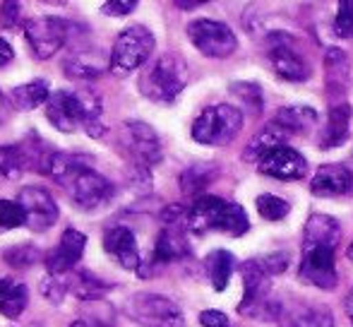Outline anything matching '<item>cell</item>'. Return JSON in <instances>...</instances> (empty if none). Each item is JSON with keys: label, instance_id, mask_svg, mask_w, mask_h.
<instances>
[{"label": "cell", "instance_id": "41", "mask_svg": "<svg viewBox=\"0 0 353 327\" xmlns=\"http://www.w3.org/2000/svg\"><path fill=\"white\" fill-rule=\"evenodd\" d=\"M200 323H202V327H231L228 318L221 313V310H202Z\"/></svg>", "mask_w": 353, "mask_h": 327}, {"label": "cell", "instance_id": "12", "mask_svg": "<svg viewBox=\"0 0 353 327\" xmlns=\"http://www.w3.org/2000/svg\"><path fill=\"white\" fill-rule=\"evenodd\" d=\"M188 39L207 58H228L238 46L231 27L216 19H195L188 24Z\"/></svg>", "mask_w": 353, "mask_h": 327}, {"label": "cell", "instance_id": "30", "mask_svg": "<svg viewBox=\"0 0 353 327\" xmlns=\"http://www.w3.org/2000/svg\"><path fill=\"white\" fill-rule=\"evenodd\" d=\"M22 171H27V164L19 145H0V178L14 181L22 176Z\"/></svg>", "mask_w": 353, "mask_h": 327}, {"label": "cell", "instance_id": "39", "mask_svg": "<svg viewBox=\"0 0 353 327\" xmlns=\"http://www.w3.org/2000/svg\"><path fill=\"white\" fill-rule=\"evenodd\" d=\"M137 8L135 0H111V3H103L101 10L103 14H113V17H123V14H130Z\"/></svg>", "mask_w": 353, "mask_h": 327}, {"label": "cell", "instance_id": "44", "mask_svg": "<svg viewBox=\"0 0 353 327\" xmlns=\"http://www.w3.org/2000/svg\"><path fill=\"white\" fill-rule=\"evenodd\" d=\"M346 313H349V318L353 320V289H351V294L346 296Z\"/></svg>", "mask_w": 353, "mask_h": 327}, {"label": "cell", "instance_id": "5", "mask_svg": "<svg viewBox=\"0 0 353 327\" xmlns=\"http://www.w3.org/2000/svg\"><path fill=\"white\" fill-rule=\"evenodd\" d=\"M188 84V66L178 53H163L140 75V92L157 103H171Z\"/></svg>", "mask_w": 353, "mask_h": 327}, {"label": "cell", "instance_id": "26", "mask_svg": "<svg viewBox=\"0 0 353 327\" xmlns=\"http://www.w3.org/2000/svg\"><path fill=\"white\" fill-rule=\"evenodd\" d=\"M207 265V275H210V281L216 291H223L231 281V275L236 272V257L228 250H214L207 255L205 260Z\"/></svg>", "mask_w": 353, "mask_h": 327}, {"label": "cell", "instance_id": "17", "mask_svg": "<svg viewBox=\"0 0 353 327\" xmlns=\"http://www.w3.org/2000/svg\"><path fill=\"white\" fill-rule=\"evenodd\" d=\"M260 173L272 178H279V181H298L307 173V161L301 152L291 150V147H276V150L267 152L260 161H257Z\"/></svg>", "mask_w": 353, "mask_h": 327}, {"label": "cell", "instance_id": "46", "mask_svg": "<svg viewBox=\"0 0 353 327\" xmlns=\"http://www.w3.org/2000/svg\"><path fill=\"white\" fill-rule=\"evenodd\" d=\"M70 327H89V325L84 323V320H74V323H72Z\"/></svg>", "mask_w": 353, "mask_h": 327}, {"label": "cell", "instance_id": "1", "mask_svg": "<svg viewBox=\"0 0 353 327\" xmlns=\"http://www.w3.org/2000/svg\"><path fill=\"white\" fill-rule=\"evenodd\" d=\"M341 241V226L330 215H312L303 231V257L298 277L305 284L322 291L336 286V257L334 250Z\"/></svg>", "mask_w": 353, "mask_h": 327}, {"label": "cell", "instance_id": "35", "mask_svg": "<svg viewBox=\"0 0 353 327\" xmlns=\"http://www.w3.org/2000/svg\"><path fill=\"white\" fill-rule=\"evenodd\" d=\"M68 291H70V286H68V277L48 275L46 279L41 281V294L46 296L51 304H61V301L65 299Z\"/></svg>", "mask_w": 353, "mask_h": 327}, {"label": "cell", "instance_id": "22", "mask_svg": "<svg viewBox=\"0 0 353 327\" xmlns=\"http://www.w3.org/2000/svg\"><path fill=\"white\" fill-rule=\"evenodd\" d=\"M349 126H351V106L349 103H336L330 108L327 128L322 130L320 150H334L349 140Z\"/></svg>", "mask_w": 353, "mask_h": 327}, {"label": "cell", "instance_id": "29", "mask_svg": "<svg viewBox=\"0 0 353 327\" xmlns=\"http://www.w3.org/2000/svg\"><path fill=\"white\" fill-rule=\"evenodd\" d=\"M327 68V84H330V92H344V87L349 84V61L339 48H330L325 58Z\"/></svg>", "mask_w": 353, "mask_h": 327}, {"label": "cell", "instance_id": "45", "mask_svg": "<svg viewBox=\"0 0 353 327\" xmlns=\"http://www.w3.org/2000/svg\"><path fill=\"white\" fill-rule=\"evenodd\" d=\"M200 3H178V8H183V10H190V8H197Z\"/></svg>", "mask_w": 353, "mask_h": 327}, {"label": "cell", "instance_id": "31", "mask_svg": "<svg viewBox=\"0 0 353 327\" xmlns=\"http://www.w3.org/2000/svg\"><path fill=\"white\" fill-rule=\"evenodd\" d=\"M255 205H257L260 217H265L267 221H279L288 215V210H291L286 200H281V197H276V195H270V192L257 197Z\"/></svg>", "mask_w": 353, "mask_h": 327}, {"label": "cell", "instance_id": "48", "mask_svg": "<svg viewBox=\"0 0 353 327\" xmlns=\"http://www.w3.org/2000/svg\"><path fill=\"white\" fill-rule=\"evenodd\" d=\"M87 325H89V323H87Z\"/></svg>", "mask_w": 353, "mask_h": 327}, {"label": "cell", "instance_id": "42", "mask_svg": "<svg viewBox=\"0 0 353 327\" xmlns=\"http://www.w3.org/2000/svg\"><path fill=\"white\" fill-rule=\"evenodd\" d=\"M12 58H14L12 46H10V43L5 41L3 37H0V68L8 66V63H12Z\"/></svg>", "mask_w": 353, "mask_h": 327}, {"label": "cell", "instance_id": "27", "mask_svg": "<svg viewBox=\"0 0 353 327\" xmlns=\"http://www.w3.org/2000/svg\"><path fill=\"white\" fill-rule=\"evenodd\" d=\"M315 121H317V113L310 106H283L274 118V123H279L288 135L310 130L315 126Z\"/></svg>", "mask_w": 353, "mask_h": 327}, {"label": "cell", "instance_id": "34", "mask_svg": "<svg viewBox=\"0 0 353 327\" xmlns=\"http://www.w3.org/2000/svg\"><path fill=\"white\" fill-rule=\"evenodd\" d=\"M334 34L339 39L353 37V0H341L334 14Z\"/></svg>", "mask_w": 353, "mask_h": 327}, {"label": "cell", "instance_id": "33", "mask_svg": "<svg viewBox=\"0 0 353 327\" xmlns=\"http://www.w3.org/2000/svg\"><path fill=\"white\" fill-rule=\"evenodd\" d=\"M3 257L10 267H29L41 257V252H39V248H34L32 244H19L14 248H8V250L3 252Z\"/></svg>", "mask_w": 353, "mask_h": 327}, {"label": "cell", "instance_id": "13", "mask_svg": "<svg viewBox=\"0 0 353 327\" xmlns=\"http://www.w3.org/2000/svg\"><path fill=\"white\" fill-rule=\"evenodd\" d=\"M267 58H270L276 75L286 82H305L307 77L312 75L310 63H307L305 56L293 46V41L286 34H274V37H270Z\"/></svg>", "mask_w": 353, "mask_h": 327}, {"label": "cell", "instance_id": "18", "mask_svg": "<svg viewBox=\"0 0 353 327\" xmlns=\"http://www.w3.org/2000/svg\"><path fill=\"white\" fill-rule=\"evenodd\" d=\"M310 192L317 197H349L353 195V171L344 164H325L312 176Z\"/></svg>", "mask_w": 353, "mask_h": 327}, {"label": "cell", "instance_id": "7", "mask_svg": "<svg viewBox=\"0 0 353 327\" xmlns=\"http://www.w3.org/2000/svg\"><path fill=\"white\" fill-rule=\"evenodd\" d=\"M243 128V113L238 106L231 103H219V106H207L192 123V140L207 147H223Z\"/></svg>", "mask_w": 353, "mask_h": 327}, {"label": "cell", "instance_id": "38", "mask_svg": "<svg viewBox=\"0 0 353 327\" xmlns=\"http://www.w3.org/2000/svg\"><path fill=\"white\" fill-rule=\"evenodd\" d=\"M22 5L19 3H3L0 5V27L3 29H14L19 24V17H22Z\"/></svg>", "mask_w": 353, "mask_h": 327}, {"label": "cell", "instance_id": "4", "mask_svg": "<svg viewBox=\"0 0 353 327\" xmlns=\"http://www.w3.org/2000/svg\"><path fill=\"white\" fill-rule=\"evenodd\" d=\"M185 226L192 234L219 231L228 236H243L250 229V221H248L245 210L236 202H228L216 195H202L185 212Z\"/></svg>", "mask_w": 353, "mask_h": 327}, {"label": "cell", "instance_id": "21", "mask_svg": "<svg viewBox=\"0 0 353 327\" xmlns=\"http://www.w3.org/2000/svg\"><path fill=\"white\" fill-rule=\"evenodd\" d=\"M63 70L74 80H97L106 70H111V56L99 48H77L65 58Z\"/></svg>", "mask_w": 353, "mask_h": 327}, {"label": "cell", "instance_id": "20", "mask_svg": "<svg viewBox=\"0 0 353 327\" xmlns=\"http://www.w3.org/2000/svg\"><path fill=\"white\" fill-rule=\"evenodd\" d=\"M103 250L116 257L118 265L125 267V270H140L142 267L137 239L132 234V229H128V226L116 224L111 229H106V234H103Z\"/></svg>", "mask_w": 353, "mask_h": 327}, {"label": "cell", "instance_id": "23", "mask_svg": "<svg viewBox=\"0 0 353 327\" xmlns=\"http://www.w3.org/2000/svg\"><path fill=\"white\" fill-rule=\"evenodd\" d=\"M29 304V291L22 281L12 277H0V315L8 320H17Z\"/></svg>", "mask_w": 353, "mask_h": 327}, {"label": "cell", "instance_id": "3", "mask_svg": "<svg viewBox=\"0 0 353 327\" xmlns=\"http://www.w3.org/2000/svg\"><path fill=\"white\" fill-rule=\"evenodd\" d=\"M101 113V101L94 92L58 89L46 103V118L61 132H74L77 128H84L89 137H101L106 132Z\"/></svg>", "mask_w": 353, "mask_h": 327}, {"label": "cell", "instance_id": "15", "mask_svg": "<svg viewBox=\"0 0 353 327\" xmlns=\"http://www.w3.org/2000/svg\"><path fill=\"white\" fill-rule=\"evenodd\" d=\"M17 202L22 205L24 215H27V226L37 234L51 229L58 221V205L53 195L41 186H27L22 188Z\"/></svg>", "mask_w": 353, "mask_h": 327}, {"label": "cell", "instance_id": "14", "mask_svg": "<svg viewBox=\"0 0 353 327\" xmlns=\"http://www.w3.org/2000/svg\"><path fill=\"white\" fill-rule=\"evenodd\" d=\"M190 255V246H188V239L183 234V226L178 221H166L161 231L157 236V244H154L152 257L147 262H142L140 272L142 277H149L159 270V267H166L176 260H183V257Z\"/></svg>", "mask_w": 353, "mask_h": 327}, {"label": "cell", "instance_id": "25", "mask_svg": "<svg viewBox=\"0 0 353 327\" xmlns=\"http://www.w3.org/2000/svg\"><path fill=\"white\" fill-rule=\"evenodd\" d=\"M286 137H288V132L283 130L279 123L272 121L270 126H265L250 140V145H248V150H245V159L257 164V161L262 159V157L267 155V152H272V150H276V147L286 145Z\"/></svg>", "mask_w": 353, "mask_h": 327}, {"label": "cell", "instance_id": "10", "mask_svg": "<svg viewBox=\"0 0 353 327\" xmlns=\"http://www.w3.org/2000/svg\"><path fill=\"white\" fill-rule=\"evenodd\" d=\"M118 145L125 152V157L135 164V168L149 171L152 166H157L161 161V142L159 135L154 132L152 126L142 121H128L123 123L121 132H118Z\"/></svg>", "mask_w": 353, "mask_h": 327}, {"label": "cell", "instance_id": "8", "mask_svg": "<svg viewBox=\"0 0 353 327\" xmlns=\"http://www.w3.org/2000/svg\"><path fill=\"white\" fill-rule=\"evenodd\" d=\"M154 34L142 24H132L125 27L113 41L111 51V72L116 75H128V72L142 68L154 53Z\"/></svg>", "mask_w": 353, "mask_h": 327}, {"label": "cell", "instance_id": "11", "mask_svg": "<svg viewBox=\"0 0 353 327\" xmlns=\"http://www.w3.org/2000/svg\"><path fill=\"white\" fill-rule=\"evenodd\" d=\"M128 313L142 327H185V315L171 299L152 291H140L128 301Z\"/></svg>", "mask_w": 353, "mask_h": 327}, {"label": "cell", "instance_id": "37", "mask_svg": "<svg viewBox=\"0 0 353 327\" xmlns=\"http://www.w3.org/2000/svg\"><path fill=\"white\" fill-rule=\"evenodd\" d=\"M210 183V176H207L205 166H192L183 173V190L185 192H197Z\"/></svg>", "mask_w": 353, "mask_h": 327}, {"label": "cell", "instance_id": "47", "mask_svg": "<svg viewBox=\"0 0 353 327\" xmlns=\"http://www.w3.org/2000/svg\"><path fill=\"white\" fill-rule=\"evenodd\" d=\"M349 257H351V260H353V244L349 246Z\"/></svg>", "mask_w": 353, "mask_h": 327}, {"label": "cell", "instance_id": "24", "mask_svg": "<svg viewBox=\"0 0 353 327\" xmlns=\"http://www.w3.org/2000/svg\"><path fill=\"white\" fill-rule=\"evenodd\" d=\"M51 97L53 94L46 80H32L12 89L10 103H12V108H17V111H32V108H39V106H43V103H48Z\"/></svg>", "mask_w": 353, "mask_h": 327}, {"label": "cell", "instance_id": "16", "mask_svg": "<svg viewBox=\"0 0 353 327\" xmlns=\"http://www.w3.org/2000/svg\"><path fill=\"white\" fill-rule=\"evenodd\" d=\"M84 248H87V236L77 229H65L58 241V246L51 252H46L43 262H46L48 275L53 277H65L77 267V262L82 260Z\"/></svg>", "mask_w": 353, "mask_h": 327}, {"label": "cell", "instance_id": "6", "mask_svg": "<svg viewBox=\"0 0 353 327\" xmlns=\"http://www.w3.org/2000/svg\"><path fill=\"white\" fill-rule=\"evenodd\" d=\"M243 275V301L238 306V313L250 318L276 320L281 301H272V272L262 265V260H248L241 265Z\"/></svg>", "mask_w": 353, "mask_h": 327}, {"label": "cell", "instance_id": "40", "mask_svg": "<svg viewBox=\"0 0 353 327\" xmlns=\"http://www.w3.org/2000/svg\"><path fill=\"white\" fill-rule=\"evenodd\" d=\"M262 265L267 267V270L272 272V275H279V272H283L288 267V255L286 252H274V255H265L260 257Z\"/></svg>", "mask_w": 353, "mask_h": 327}, {"label": "cell", "instance_id": "28", "mask_svg": "<svg viewBox=\"0 0 353 327\" xmlns=\"http://www.w3.org/2000/svg\"><path fill=\"white\" fill-rule=\"evenodd\" d=\"M68 286H70L72 294L77 296V299H82L84 304H87V301L101 299L108 289H113V284H106V281H101L99 277L89 275V272H70V277H68Z\"/></svg>", "mask_w": 353, "mask_h": 327}, {"label": "cell", "instance_id": "19", "mask_svg": "<svg viewBox=\"0 0 353 327\" xmlns=\"http://www.w3.org/2000/svg\"><path fill=\"white\" fill-rule=\"evenodd\" d=\"M281 327H334V318L327 306L307 304V301H293L291 306H279L276 315Z\"/></svg>", "mask_w": 353, "mask_h": 327}, {"label": "cell", "instance_id": "36", "mask_svg": "<svg viewBox=\"0 0 353 327\" xmlns=\"http://www.w3.org/2000/svg\"><path fill=\"white\" fill-rule=\"evenodd\" d=\"M233 94L243 97L248 101V106L252 108L255 113L262 111V92H260V84H252V82H238L233 84Z\"/></svg>", "mask_w": 353, "mask_h": 327}, {"label": "cell", "instance_id": "2", "mask_svg": "<svg viewBox=\"0 0 353 327\" xmlns=\"http://www.w3.org/2000/svg\"><path fill=\"white\" fill-rule=\"evenodd\" d=\"M56 183H61L74 205L84 212H92L103 207L113 197V183L106 176L92 168L87 157L82 155H68V152H56L51 164H48V173Z\"/></svg>", "mask_w": 353, "mask_h": 327}, {"label": "cell", "instance_id": "43", "mask_svg": "<svg viewBox=\"0 0 353 327\" xmlns=\"http://www.w3.org/2000/svg\"><path fill=\"white\" fill-rule=\"evenodd\" d=\"M10 111H12V103H10L8 99H5V94L0 92V126L10 118Z\"/></svg>", "mask_w": 353, "mask_h": 327}, {"label": "cell", "instance_id": "9", "mask_svg": "<svg viewBox=\"0 0 353 327\" xmlns=\"http://www.w3.org/2000/svg\"><path fill=\"white\" fill-rule=\"evenodd\" d=\"M70 29L72 22H68V19L43 14V17H32L24 22V37H27L34 58L48 61L68 43V39L72 34Z\"/></svg>", "mask_w": 353, "mask_h": 327}, {"label": "cell", "instance_id": "32", "mask_svg": "<svg viewBox=\"0 0 353 327\" xmlns=\"http://www.w3.org/2000/svg\"><path fill=\"white\" fill-rule=\"evenodd\" d=\"M24 224H27V215L22 205L14 200H0V231L19 229Z\"/></svg>", "mask_w": 353, "mask_h": 327}]
</instances>
